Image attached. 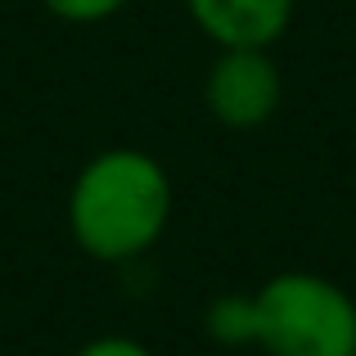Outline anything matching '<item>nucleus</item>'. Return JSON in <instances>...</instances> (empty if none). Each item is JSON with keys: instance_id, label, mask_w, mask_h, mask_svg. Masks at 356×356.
Returning <instances> with one entry per match:
<instances>
[{"instance_id": "nucleus-4", "label": "nucleus", "mask_w": 356, "mask_h": 356, "mask_svg": "<svg viewBox=\"0 0 356 356\" xmlns=\"http://www.w3.org/2000/svg\"><path fill=\"white\" fill-rule=\"evenodd\" d=\"M293 9H298V0H185L190 23L217 50H230V45L270 50L289 32Z\"/></svg>"}, {"instance_id": "nucleus-6", "label": "nucleus", "mask_w": 356, "mask_h": 356, "mask_svg": "<svg viewBox=\"0 0 356 356\" xmlns=\"http://www.w3.org/2000/svg\"><path fill=\"white\" fill-rule=\"evenodd\" d=\"M131 0H41L45 14H54L59 23H77V27H90V23H104V18L122 14Z\"/></svg>"}, {"instance_id": "nucleus-7", "label": "nucleus", "mask_w": 356, "mask_h": 356, "mask_svg": "<svg viewBox=\"0 0 356 356\" xmlns=\"http://www.w3.org/2000/svg\"><path fill=\"white\" fill-rule=\"evenodd\" d=\"M72 356H158V352L131 334H99V339H86Z\"/></svg>"}, {"instance_id": "nucleus-1", "label": "nucleus", "mask_w": 356, "mask_h": 356, "mask_svg": "<svg viewBox=\"0 0 356 356\" xmlns=\"http://www.w3.org/2000/svg\"><path fill=\"white\" fill-rule=\"evenodd\" d=\"M176 190L149 149L113 145L90 154L68 185V235L90 261H140L172 226Z\"/></svg>"}, {"instance_id": "nucleus-5", "label": "nucleus", "mask_w": 356, "mask_h": 356, "mask_svg": "<svg viewBox=\"0 0 356 356\" xmlns=\"http://www.w3.org/2000/svg\"><path fill=\"white\" fill-rule=\"evenodd\" d=\"M203 334L221 352L257 348V302H252V293H217L203 312Z\"/></svg>"}, {"instance_id": "nucleus-2", "label": "nucleus", "mask_w": 356, "mask_h": 356, "mask_svg": "<svg viewBox=\"0 0 356 356\" xmlns=\"http://www.w3.org/2000/svg\"><path fill=\"white\" fill-rule=\"evenodd\" d=\"M257 348L266 356H356V298L321 270L261 280Z\"/></svg>"}, {"instance_id": "nucleus-3", "label": "nucleus", "mask_w": 356, "mask_h": 356, "mask_svg": "<svg viewBox=\"0 0 356 356\" xmlns=\"http://www.w3.org/2000/svg\"><path fill=\"white\" fill-rule=\"evenodd\" d=\"M284 104V72L257 45H230L203 72V108L226 131H257Z\"/></svg>"}]
</instances>
